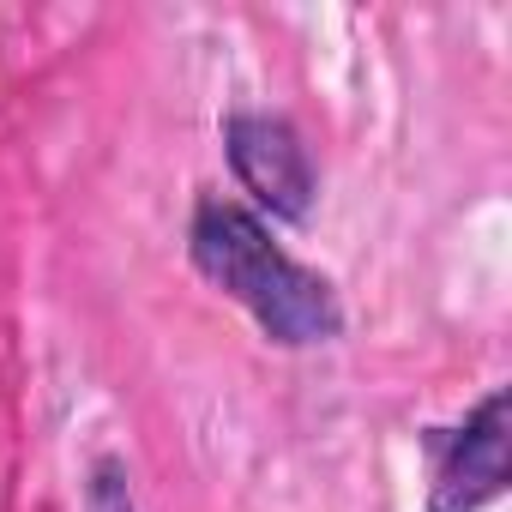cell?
Segmentation results:
<instances>
[{
  "label": "cell",
  "instance_id": "cell-1",
  "mask_svg": "<svg viewBox=\"0 0 512 512\" xmlns=\"http://www.w3.org/2000/svg\"><path fill=\"white\" fill-rule=\"evenodd\" d=\"M193 260L211 284H223L253 320L284 344H320L338 332V308L332 290L302 272L284 247H272V235L253 223L241 205H205L193 223Z\"/></svg>",
  "mask_w": 512,
  "mask_h": 512
},
{
  "label": "cell",
  "instance_id": "cell-2",
  "mask_svg": "<svg viewBox=\"0 0 512 512\" xmlns=\"http://www.w3.org/2000/svg\"><path fill=\"white\" fill-rule=\"evenodd\" d=\"M229 163L235 175L253 187V199L272 205L278 217H302L308 211V157L296 145V133L284 121H266V115H235L229 121Z\"/></svg>",
  "mask_w": 512,
  "mask_h": 512
},
{
  "label": "cell",
  "instance_id": "cell-3",
  "mask_svg": "<svg viewBox=\"0 0 512 512\" xmlns=\"http://www.w3.org/2000/svg\"><path fill=\"white\" fill-rule=\"evenodd\" d=\"M506 482V398H488L452 440L434 476V512H476Z\"/></svg>",
  "mask_w": 512,
  "mask_h": 512
},
{
  "label": "cell",
  "instance_id": "cell-4",
  "mask_svg": "<svg viewBox=\"0 0 512 512\" xmlns=\"http://www.w3.org/2000/svg\"><path fill=\"white\" fill-rule=\"evenodd\" d=\"M91 512H133V506H127V500H121V494H115V488L103 482V488H97V506H91Z\"/></svg>",
  "mask_w": 512,
  "mask_h": 512
}]
</instances>
